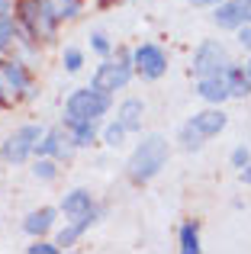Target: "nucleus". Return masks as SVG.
<instances>
[{"label": "nucleus", "mask_w": 251, "mask_h": 254, "mask_svg": "<svg viewBox=\"0 0 251 254\" xmlns=\"http://www.w3.org/2000/svg\"><path fill=\"white\" fill-rule=\"evenodd\" d=\"M245 71H248V74H251V62H248V64H245Z\"/></svg>", "instance_id": "obj_30"}, {"label": "nucleus", "mask_w": 251, "mask_h": 254, "mask_svg": "<svg viewBox=\"0 0 251 254\" xmlns=\"http://www.w3.org/2000/svg\"><path fill=\"white\" fill-rule=\"evenodd\" d=\"M229 52L222 49L219 42H203L200 49L193 52V64H190V71H193L196 77H209V74H222V71L229 68Z\"/></svg>", "instance_id": "obj_5"}, {"label": "nucleus", "mask_w": 251, "mask_h": 254, "mask_svg": "<svg viewBox=\"0 0 251 254\" xmlns=\"http://www.w3.org/2000/svg\"><path fill=\"white\" fill-rule=\"evenodd\" d=\"M81 64H84V55L77 49H64V68L74 74V71H81Z\"/></svg>", "instance_id": "obj_23"}, {"label": "nucleus", "mask_w": 251, "mask_h": 254, "mask_svg": "<svg viewBox=\"0 0 251 254\" xmlns=\"http://www.w3.org/2000/svg\"><path fill=\"white\" fill-rule=\"evenodd\" d=\"M248 161H251V151L245 148V145H239V148L232 151V168H239V171H242V168H245Z\"/></svg>", "instance_id": "obj_25"}, {"label": "nucleus", "mask_w": 251, "mask_h": 254, "mask_svg": "<svg viewBox=\"0 0 251 254\" xmlns=\"http://www.w3.org/2000/svg\"><path fill=\"white\" fill-rule=\"evenodd\" d=\"M13 42H16V19L10 13H0V52L13 49Z\"/></svg>", "instance_id": "obj_20"}, {"label": "nucleus", "mask_w": 251, "mask_h": 254, "mask_svg": "<svg viewBox=\"0 0 251 254\" xmlns=\"http://www.w3.org/2000/svg\"><path fill=\"white\" fill-rule=\"evenodd\" d=\"M226 126H229V116L219 110V106L196 113V116H193V119H190V123L181 129V148H187V151L203 148V145H206V138L219 135V132L226 129Z\"/></svg>", "instance_id": "obj_2"}, {"label": "nucleus", "mask_w": 251, "mask_h": 254, "mask_svg": "<svg viewBox=\"0 0 251 254\" xmlns=\"http://www.w3.org/2000/svg\"><path fill=\"white\" fill-rule=\"evenodd\" d=\"M90 39H94V52H100V55H107V52H110V42H107L103 32H94Z\"/></svg>", "instance_id": "obj_27"}, {"label": "nucleus", "mask_w": 251, "mask_h": 254, "mask_svg": "<svg viewBox=\"0 0 251 254\" xmlns=\"http://www.w3.org/2000/svg\"><path fill=\"white\" fill-rule=\"evenodd\" d=\"M190 3H193V6H219L222 0H190Z\"/></svg>", "instance_id": "obj_29"}, {"label": "nucleus", "mask_w": 251, "mask_h": 254, "mask_svg": "<svg viewBox=\"0 0 251 254\" xmlns=\"http://www.w3.org/2000/svg\"><path fill=\"white\" fill-rule=\"evenodd\" d=\"M64 123H68L71 145H77V148L94 145V138H97V119H64Z\"/></svg>", "instance_id": "obj_11"}, {"label": "nucleus", "mask_w": 251, "mask_h": 254, "mask_svg": "<svg viewBox=\"0 0 251 254\" xmlns=\"http://www.w3.org/2000/svg\"><path fill=\"white\" fill-rule=\"evenodd\" d=\"M42 3L55 19H74L81 13V0H42Z\"/></svg>", "instance_id": "obj_18"}, {"label": "nucleus", "mask_w": 251, "mask_h": 254, "mask_svg": "<svg viewBox=\"0 0 251 254\" xmlns=\"http://www.w3.org/2000/svg\"><path fill=\"white\" fill-rule=\"evenodd\" d=\"M239 177H242V184H248V187H251V161H248L245 168L239 171Z\"/></svg>", "instance_id": "obj_28"}, {"label": "nucleus", "mask_w": 251, "mask_h": 254, "mask_svg": "<svg viewBox=\"0 0 251 254\" xmlns=\"http://www.w3.org/2000/svg\"><path fill=\"white\" fill-rule=\"evenodd\" d=\"M0 81H3L6 90L13 93H29L32 90V81H29V71L23 68L19 62H0Z\"/></svg>", "instance_id": "obj_10"}, {"label": "nucleus", "mask_w": 251, "mask_h": 254, "mask_svg": "<svg viewBox=\"0 0 251 254\" xmlns=\"http://www.w3.org/2000/svg\"><path fill=\"white\" fill-rule=\"evenodd\" d=\"M168 155H171L168 138L155 132V135H148V138L138 142V148L132 151L126 171H129V177L135 180V184H148V180H155L158 174H161V168L168 164Z\"/></svg>", "instance_id": "obj_1"}, {"label": "nucleus", "mask_w": 251, "mask_h": 254, "mask_svg": "<svg viewBox=\"0 0 251 254\" xmlns=\"http://www.w3.org/2000/svg\"><path fill=\"white\" fill-rule=\"evenodd\" d=\"M32 174H36L39 180H55V161H52V158H45V155H39V161L32 164Z\"/></svg>", "instance_id": "obj_22"}, {"label": "nucleus", "mask_w": 251, "mask_h": 254, "mask_svg": "<svg viewBox=\"0 0 251 254\" xmlns=\"http://www.w3.org/2000/svg\"><path fill=\"white\" fill-rule=\"evenodd\" d=\"M181 251L184 254H200V229H196V222L181 225Z\"/></svg>", "instance_id": "obj_19"}, {"label": "nucleus", "mask_w": 251, "mask_h": 254, "mask_svg": "<svg viewBox=\"0 0 251 254\" xmlns=\"http://www.w3.org/2000/svg\"><path fill=\"white\" fill-rule=\"evenodd\" d=\"M132 68H135V64H132L129 58H120V62H103L100 68L94 71V87H100V90H107V93L123 90V87L129 84V77H132Z\"/></svg>", "instance_id": "obj_7"}, {"label": "nucleus", "mask_w": 251, "mask_h": 254, "mask_svg": "<svg viewBox=\"0 0 251 254\" xmlns=\"http://www.w3.org/2000/svg\"><path fill=\"white\" fill-rule=\"evenodd\" d=\"M226 77H229V90H232L235 100H242V97H248V93H251V74H248L245 68L229 64V68H226Z\"/></svg>", "instance_id": "obj_17"}, {"label": "nucleus", "mask_w": 251, "mask_h": 254, "mask_svg": "<svg viewBox=\"0 0 251 254\" xmlns=\"http://www.w3.org/2000/svg\"><path fill=\"white\" fill-rule=\"evenodd\" d=\"M116 119H120L129 132H138V129H142V119H145V103H142V100H135V97L123 100L120 110H116Z\"/></svg>", "instance_id": "obj_12"}, {"label": "nucleus", "mask_w": 251, "mask_h": 254, "mask_svg": "<svg viewBox=\"0 0 251 254\" xmlns=\"http://www.w3.org/2000/svg\"><path fill=\"white\" fill-rule=\"evenodd\" d=\"M26 251H29V254H58V251H62V245H49V242H36V245H29V248H26Z\"/></svg>", "instance_id": "obj_24"}, {"label": "nucleus", "mask_w": 251, "mask_h": 254, "mask_svg": "<svg viewBox=\"0 0 251 254\" xmlns=\"http://www.w3.org/2000/svg\"><path fill=\"white\" fill-rule=\"evenodd\" d=\"M68 142H71V135H64L62 129H49V132L42 135V142L36 145V155H45V158L64 155V151H68Z\"/></svg>", "instance_id": "obj_15"}, {"label": "nucleus", "mask_w": 251, "mask_h": 254, "mask_svg": "<svg viewBox=\"0 0 251 254\" xmlns=\"http://www.w3.org/2000/svg\"><path fill=\"white\" fill-rule=\"evenodd\" d=\"M94 219H97V209H94V212H87V216H81V219H71V225L62 232V235H58V245H62V248H71V245H74L77 238H81L84 232L94 225Z\"/></svg>", "instance_id": "obj_16"}, {"label": "nucleus", "mask_w": 251, "mask_h": 254, "mask_svg": "<svg viewBox=\"0 0 251 254\" xmlns=\"http://www.w3.org/2000/svg\"><path fill=\"white\" fill-rule=\"evenodd\" d=\"M126 132H129V129H126L120 119H116V123H110L107 129H103V142H107L110 148H120V145L126 142Z\"/></svg>", "instance_id": "obj_21"}, {"label": "nucleus", "mask_w": 251, "mask_h": 254, "mask_svg": "<svg viewBox=\"0 0 251 254\" xmlns=\"http://www.w3.org/2000/svg\"><path fill=\"white\" fill-rule=\"evenodd\" d=\"M213 23L219 29H239L251 23V0H222L213 13Z\"/></svg>", "instance_id": "obj_8"}, {"label": "nucleus", "mask_w": 251, "mask_h": 254, "mask_svg": "<svg viewBox=\"0 0 251 254\" xmlns=\"http://www.w3.org/2000/svg\"><path fill=\"white\" fill-rule=\"evenodd\" d=\"M239 45H242L245 52H251V23L239 26Z\"/></svg>", "instance_id": "obj_26"}, {"label": "nucleus", "mask_w": 251, "mask_h": 254, "mask_svg": "<svg viewBox=\"0 0 251 254\" xmlns=\"http://www.w3.org/2000/svg\"><path fill=\"white\" fill-rule=\"evenodd\" d=\"M196 93H200L206 103H216V106H219L222 100H229L232 90H229L226 71H222V74H209V77H196Z\"/></svg>", "instance_id": "obj_9"}, {"label": "nucleus", "mask_w": 251, "mask_h": 254, "mask_svg": "<svg viewBox=\"0 0 251 254\" xmlns=\"http://www.w3.org/2000/svg\"><path fill=\"white\" fill-rule=\"evenodd\" d=\"M132 64H135V71L145 81H158V77H164V71H168V55H164V49H158L155 42H145L132 52Z\"/></svg>", "instance_id": "obj_6"}, {"label": "nucleus", "mask_w": 251, "mask_h": 254, "mask_svg": "<svg viewBox=\"0 0 251 254\" xmlns=\"http://www.w3.org/2000/svg\"><path fill=\"white\" fill-rule=\"evenodd\" d=\"M42 135H45L42 126H19V129L3 142V158H6L10 164L26 161V158L36 151V145L42 142Z\"/></svg>", "instance_id": "obj_4"}, {"label": "nucleus", "mask_w": 251, "mask_h": 254, "mask_svg": "<svg viewBox=\"0 0 251 254\" xmlns=\"http://www.w3.org/2000/svg\"><path fill=\"white\" fill-rule=\"evenodd\" d=\"M52 225H55V209H52V206H42V209H32L29 216H26L23 229H26V235L39 238V235H45Z\"/></svg>", "instance_id": "obj_14"}, {"label": "nucleus", "mask_w": 251, "mask_h": 254, "mask_svg": "<svg viewBox=\"0 0 251 254\" xmlns=\"http://www.w3.org/2000/svg\"><path fill=\"white\" fill-rule=\"evenodd\" d=\"M110 93L100 90V87H81L74 90L68 100H64V119H100L103 113L110 110Z\"/></svg>", "instance_id": "obj_3"}, {"label": "nucleus", "mask_w": 251, "mask_h": 254, "mask_svg": "<svg viewBox=\"0 0 251 254\" xmlns=\"http://www.w3.org/2000/svg\"><path fill=\"white\" fill-rule=\"evenodd\" d=\"M62 212L68 219H81V216H87V212H94V199H90L87 190H71L68 196L62 199Z\"/></svg>", "instance_id": "obj_13"}]
</instances>
